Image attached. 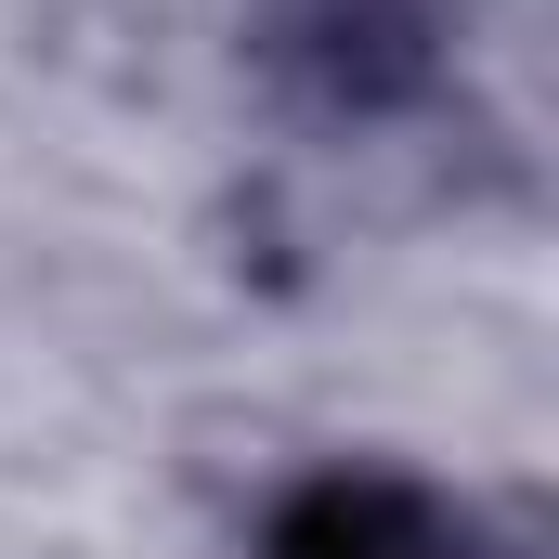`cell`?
<instances>
[{
    "label": "cell",
    "instance_id": "6da1fadb",
    "mask_svg": "<svg viewBox=\"0 0 559 559\" xmlns=\"http://www.w3.org/2000/svg\"><path fill=\"white\" fill-rule=\"evenodd\" d=\"M299 559H442V547H391L378 521H338V547H299Z\"/></svg>",
    "mask_w": 559,
    "mask_h": 559
}]
</instances>
